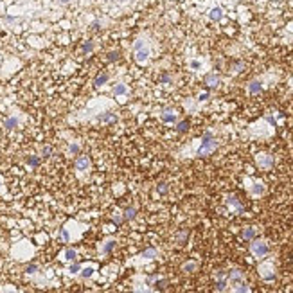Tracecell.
Listing matches in <instances>:
<instances>
[{
  "instance_id": "6da1fadb",
  "label": "cell",
  "mask_w": 293,
  "mask_h": 293,
  "mask_svg": "<svg viewBox=\"0 0 293 293\" xmlns=\"http://www.w3.org/2000/svg\"><path fill=\"white\" fill-rule=\"evenodd\" d=\"M216 148H218V142H216V138L212 137L211 133H205V135H203V138H201V146L198 148L196 155H198V156L211 155V153L214 151Z\"/></svg>"
},
{
  "instance_id": "7a4b0ae2",
  "label": "cell",
  "mask_w": 293,
  "mask_h": 293,
  "mask_svg": "<svg viewBox=\"0 0 293 293\" xmlns=\"http://www.w3.org/2000/svg\"><path fill=\"white\" fill-rule=\"evenodd\" d=\"M268 243L266 241H254L252 243V246H250V250H252V254L255 255V257H264V255L268 254Z\"/></svg>"
},
{
  "instance_id": "3957f363",
  "label": "cell",
  "mask_w": 293,
  "mask_h": 293,
  "mask_svg": "<svg viewBox=\"0 0 293 293\" xmlns=\"http://www.w3.org/2000/svg\"><path fill=\"white\" fill-rule=\"evenodd\" d=\"M257 164H259V167H264V169H268V167H272V166H274V156L263 153V155L257 156Z\"/></svg>"
},
{
  "instance_id": "277c9868",
  "label": "cell",
  "mask_w": 293,
  "mask_h": 293,
  "mask_svg": "<svg viewBox=\"0 0 293 293\" xmlns=\"http://www.w3.org/2000/svg\"><path fill=\"white\" fill-rule=\"evenodd\" d=\"M88 167H90V158L85 155H79L76 158V169L78 171H86Z\"/></svg>"
},
{
  "instance_id": "5b68a950",
  "label": "cell",
  "mask_w": 293,
  "mask_h": 293,
  "mask_svg": "<svg viewBox=\"0 0 293 293\" xmlns=\"http://www.w3.org/2000/svg\"><path fill=\"white\" fill-rule=\"evenodd\" d=\"M148 58H149V49H148V47H142V49H137V51H135L137 63H146Z\"/></svg>"
},
{
  "instance_id": "8992f818",
  "label": "cell",
  "mask_w": 293,
  "mask_h": 293,
  "mask_svg": "<svg viewBox=\"0 0 293 293\" xmlns=\"http://www.w3.org/2000/svg\"><path fill=\"white\" fill-rule=\"evenodd\" d=\"M138 214V211L135 209V207H128V209H124L122 211V218H124V221H131V219H135Z\"/></svg>"
},
{
  "instance_id": "52a82bcc",
  "label": "cell",
  "mask_w": 293,
  "mask_h": 293,
  "mask_svg": "<svg viewBox=\"0 0 293 293\" xmlns=\"http://www.w3.org/2000/svg\"><path fill=\"white\" fill-rule=\"evenodd\" d=\"M160 119H162L164 122H167V124H173V122H176V113L173 112V110H169V112H162Z\"/></svg>"
},
{
  "instance_id": "ba28073f",
  "label": "cell",
  "mask_w": 293,
  "mask_h": 293,
  "mask_svg": "<svg viewBox=\"0 0 293 293\" xmlns=\"http://www.w3.org/2000/svg\"><path fill=\"white\" fill-rule=\"evenodd\" d=\"M227 203H228L230 207H235L239 214H243V211H245V209H243V205L237 201V198H235V196H228V198H227Z\"/></svg>"
},
{
  "instance_id": "9c48e42d",
  "label": "cell",
  "mask_w": 293,
  "mask_h": 293,
  "mask_svg": "<svg viewBox=\"0 0 293 293\" xmlns=\"http://www.w3.org/2000/svg\"><path fill=\"white\" fill-rule=\"evenodd\" d=\"M97 120H99V122H115L117 117H115L113 113H110V112H104V113L97 115Z\"/></svg>"
},
{
  "instance_id": "30bf717a",
  "label": "cell",
  "mask_w": 293,
  "mask_h": 293,
  "mask_svg": "<svg viewBox=\"0 0 293 293\" xmlns=\"http://www.w3.org/2000/svg\"><path fill=\"white\" fill-rule=\"evenodd\" d=\"M209 18L212 20V22H219V20L223 18V11H221L219 7H214V9H211V13H209Z\"/></svg>"
},
{
  "instance_id": "8fae6325",
  "label": "cell",
  "mask_w": 293,
  "mask_h": 293,
  "mask_svg": "<svg viewBox=\"0 0 293 293\" xmlns=\"http://www.w3.org/2000/svg\"><path fill=\"white\" fill-rule=\"evenodd\" d=\"M263 90V86H261V81H250V85H248V92L254 96V94H259Z\"/></svg>"
},
{
  "instance_id": "7c38bea8",
  "label": "cell",
  "mask_w": 293,
  "mask_h": 293,
  "mask_svg": "<svg viewBox=\"0 0 293 293\" xmlns=\"http://www.w3.org/2000/svg\"><path fill=\"white\" fill-rule=\"evenodd\" d=\"M113 96H126L128 94V88H126V85H122V83H117L115 86H113Z\"/></svg>"
},
{
  "instance_id": "4fadbf2b",
  "label": "cell",
  "mask_w": 293,
  "mask_h": 293,
  "mask_svg": "<svg viewBox=\"0 0 293 293\" xmlns=\"http://www.w3.org/2000/svg\"><path fill=\"white\" fill-rule=\"evenodd\" d=\"M108 79H110V76H108L106 72H103V74H99L97 78L94 79V86H103L104 83H108Z\"/></svg>"
},
{
  "instance_id": "5bb4252c",
  "label": "cell",
  "mask_w": 293,
  "mask_h": 293,
  "mask_svg": "<svg viewBox=\"0 0 293 293\" xmlns=\"http://www.w3.org/2000/svg\"><path fill=\"white\" fill-rule=\"evenodd\" d=\"M205 83H207L209 86H212V88H214V86L219 85V78H218L216 74H207V76H205Z\"/></svg>"
},
{
  "instance_id": "9a60e30c",
  "label": "cell",
  "mask_w": 293,
  "mask_h": 293,
  "mask_svg": "<svg viewBox=\"0 0 293 293\" xmlns=\"http://www.w3.org/2000/svg\"><path fill=\"white\" fill-rule=\"evenodd\" d=\"M228 279H230V282L237 284V282H241V281H243V274H241L239 270H232V272L228 274Z\"/></svg>"
},
{
  "instance_id": "2e32d148",
  "label": "cell",
  "mask_w": 293,
  "mask_h": 293,
  "mask_svg": "<svg viewBox=\"0 0 293 293\" xmlns=\"http://www.w3.org/2000/svg\"><path fill=\"white\" fill-rule=\"evenodd\" d=\"M115 245H117V241L115 239H108V241H104V246H103V254H110L113 248H115Z\"/></svg>"
},
{
  "instance_id": "e0dca14e",
  "label": "cell",
  "mask_w": 293,
  "mask_h": 293,
  "mask_svg": "<svg viewBox=\"0 0 293 293\" xmlns=\"http://www.w3.org/2000/svg\"><path fill=\"white\" fill-rule=\"evenodd\" d=\"M76 257H78V252H76L74 248H67V250L63 252V259H65V261H76Z\"/></svg>"
},
{
  "instance_id": "ac0fdd59",
  "label": "cell",
  "mask_w": 293,
  "mask_h": 293,
  "mask_svg": "<svg viewBox=\"0 0 293 293\" xmlns=\"http://www.w3.org/2000/svg\"><path fill=\"white\" fill-rule=\"evenodd\" d=\"M18 126V117H9L7 120H4V128L5 130H13Z\"/></svg>"
},
{
  "instance_id": "d6986e66",
  "label": "cell",
  "mask_w": 293,
  "mask_h": 293,
  "mask_svg": "<svg viewBox=\"0 0 293 293\" xmlns=\"http://www.w3.org/2000/svg\"><path fill=\"white\" fill-rule=\"evenodd\" d=\"M243 237L248 239V241H252V239L255 237V228L254 227H246V228L243 230Z\"/></svg>"
},
{
  "instance_id": "ffe728a7",
  "label": "cell",
  "mask_w": 293,
  "mask_h": 293,
  "mask_svg": "<svg viewBox=\"0 0 293 293\" xmlns=\"http://www.w3.org/2000/svg\"><path fill=\"white\" fill-rule=\"evenodd\" d=\"M156 248H146L142 254H140V257H144V259H153V257H156Z\"/></svg>"
},
{
  "instance_id": "44dd1931",
  "label": "cell",
  "mask_w": 293,
  "mask_h": 293,
  "mask_svg": "<svg viewBox=\"0 0 293 293\" xmlns=\"http://www.w3.org/2000/svg\"><path fill=\"white\" fill-rule=\"evenodd\" d=\"M196 268H198V264H196L194 261H191V263H185V264L182 266V272H185V274H191V272H194Z\"/></svg>"
},
{
  "instance_id": "7402d4cb",
  "label": "cell",
  "mask_w": 293,
  "mask_h": 293,
  "mask_svg": "<svg viewBox=\"0 0 293 293\" xmlns=\"http://www.w3.org/2000/svg\"><path fill=\"white\" fill-rule=\"evenodd\" d=\"M261 275H263L266 281H272V279H274V274H272V268H270V266H263V268H261Z\"/></svg>"
},
{
  "instance_id": "603a6c76",
  "label": "cell",
  "mask_w": 293,
  "mask_h": 293,
  "mask_svg": "<svg viewBox=\"0 0 293 293\" xmlns=\"http://www.w3.org/2000/svg\"><path fill=\"white\" fill-rule=\"evenodd\" d=\"M106 58H108V61H112V63H113V61H119V59H120V52H119V51H110V52L106 54Z\"/></svg>"
},
{
  "instance_id": "cb8c5ba5",
  "label": "cell",
  "mask_w": 293,
  "mask_h": 293,
  "mask_svg": "<svg viewBox=\"0 0 293 293\" xmlns=\"http://www.w3.org/2000/svg\"><path fill=\"white\" fill-rule=\"evenodd\" d=\"M94 272H96V270H94L92 266H86V268L81 270V277H83V279H90V277L94 275Z\"/></svg>"
},
{
  "instance_id": "d4e9b609",
  "label": "cell",
  "mask_w": 293,
  "mask_h": 293,
  "mask_svg": "<svg viewBox=\"0 0 293 293\" xmlns=\"http://www.w3.org/2000/svg\"><path fill=\"white\" fill-rule=\"evenodd\" d=\"M94 51V41H86L83 47H81V54H88Z\"/></svg>"
},
{
  "instance_id": "484cf974",
  "label": "cell",
  "mask_w": 293,
  "mask_h": 293,
  "mask_svg": "<svg viewBox=\"0 0 293 293\" xmlns=\"http://www.w3.org/2000/svg\"><path fill=\"white\" fill-rule=\"evenodd\" d=\"M176 130H178L180 133H185V131L189 130V120H182V122H178V124H176Z\"/></svg>"
},
{
  "instance_id": "4316f807",
  "label": "cell",
  "mask_w": 293,
  "mask_h": 293,
  "mask_svg": "<svg viewBox=\"0 0 293 293\" xmlns=\"http://www.w3.org/2000/svg\"><path fill=\"white\" fill-rule=\"evenodd\" d=\"M252 193H254L255 196H261L263 193H264V185H263V183H254V187H252Z\"/></svg>"
},
{
  "instance_id": "83f0119b",
  "label": "cell",
  "mask_w": 293,
  "mask_h": 293,
  "mask_svg": "<svg viewBox=\"0 0 293 293\" xmlns=\"http://www.w3.org/2000/svg\"><path fill=\"white\" fill-rule=\"evenodd\" d=\"M40 162H41V160H40L38 156H27V164H29V166H33V167H38Z\"/></svg>"
},
{
  "instance_id": "f1b7e54d",
  "label": "cell",
  "mask_w": 293,
  "mask_h": 293,
  "mask_svg": "<svg viewBox=\"0 0 293 293\" xmlns=\"http://www.w3.org/2000/svg\"><path fill=\"white\" fill-rule=\"evenodd\" d=\"M225 288H227V282H225L223 279H218V282H216V290H218V291H225Z\"/></svg>"
},
{
  "instance_id": "f546056e",
  "label": "cell",
  "mask_w": 293,
  "mask_h": 293,
  "mask_svg": "<svg viewBox=\"0 0 293 293\" xmlns=\"http://www.w3.org/2000/svg\"><path fill=\"white\" fill-rule=\"evenodd\" d=\"M36 272H38V264H29V266L25 268V274H29V275L36 274Z\"/></svg>"
},
{
  "instance_id": "4dcf8cb0",
  "label": "cell",
  "mask_w": 293,
  "mask_h": 293,
  "mask_svg": "<svg viewBox=\"0 0 293 293\" xmlns=\"http://www.w3.org/2000/svg\"><path fill=\"white\" fill-rule=\"evenodd\" d=\"M68 153H72V155H76V153H79V144H70L68 146Z\"/></svg>"
},
{
  "instance_id": "1f68e13d",
  "label": "cell",
  "mask_w": 293,
  "mask_h": 293,
  "mask_svg": "<svg viewBox=\"0 0 293 293\" xmlns=\"http://www.w3.org/2000/svg\"><path fill=\"white\" fill-rule=\"evenodd\" d=\"M156 191H158L160 194H166V193H167V183H164V182H162V183H158Z\"/></svg>"
},
{
  "instance_id": "d6a6232c",
  "label": "cell",
  "mask_w": 293,
  "mask_h": 293,
  "mask_svg": "<svg viewBox=\"0 0 293 293\" xmlns=\"http://www.w3.org/2000/svg\"><path fill=\"white\" fill-rule=\"evenodd\" d=\"M68 272H70V274H79V272H81V266H79L78 263H74V264L68 268Z\"/></svg>"
},
{
  "instance_id": "836d02e7",
  "label": "cell",
  "mask_w": 293,
  "mask_h": 293,
  "mask_svg": "<svg viewBox=\"0 0 293 293\" xmlns=\"http://www.w3.org/2000/svg\"><path fill=\"white\" fill-rule=\"evenodd\" d=\"M234 291H248V286H246L245 282H241V284H237L234 288Z\"/></svg>"
},
{
  "instance_id": "e575fe53",
  "label": "cell",
  "mask_w": 293,
  "mask_h": 293,
  "mask_svg": "<svg viewBox=\"0 0 293 293\" xmlns=\"http://www.w3.org/2000/svg\"><path fill=\"white\" fill-rule=\"evenodd\" d=\"M59 237H61L63 241H68V232H67V228H61V230H59Z\"/></svg>"
},
{
  "instance_id": "d590c367",
  "label": "cell",
  "mask_w": 293,
  "mask_h": 293,
  "mask_svg": "<svg viewBox=\"0 0 293 293\" xmlns=\"http://www.w3.org/2000/svg\"><path fill=\"white\" fill-rule=\"evenodd\" d=\"M160 83H171V76L169 74H162L160 76Z\"/></svg>"
},
{
  "instance_id": "8d00e7d4",
  "label": "cell",
  "mask_w": 293,
  "mask_h": 293,
  "mask_svg": "<svg viewBox=\"0 0 293 293\" xmlns=\"http://www.w3.org/2000/svg\"><path fill=\"white\" fill-rule=\"evenodd\" d=\"M142 47H146V45H144V41H142V40H137V41H135V45H133V51L142 49Z\"/></svg>"
},
{
  "instance_id": "74e56055",
  "label": "cell",
  "mask_w": 293,
  "mask_h": 293,
  "mask_svg": "<svg viewBox=\"0 0 293 293\" xmlns=\"http://www.w3.org/2000/svg\"><path fill=\"white\" fill-rule=\"evenodd\" d=\"M166 284H167V281H158L155 286H156V290H164V288H166Z\"/></svg>"
},
{
  "instance_id": "f35d334b",
  "label": "cell",
  "mask_w": 293,
  "mask_h": 293,
  "mask_svg": "<svg viewBox=\"0 0 293 293\" xmlns=\"http://www.w3.org/2000/svg\"><path fill=\"white\" fill-rule=\"evenodd\" d=\"M185 237H187V232H183V234H182V232H180V234H178V243H180V245H182V243H183V241H185Z\"/></svg>"
},
{
  "instance_id": "ab89813d",
  "label": "cell",
  "mask_w": 293,
  "mask_h": 293,
  "mask_svg": "<svg viewBox=\"0 0 293 293\" xmlns=\"http://www.w3.org/2000/svg\"><path fill=\"white\" fill-rule=\"evenodd\" d=\"M200 67H201V63H200V61H191V68H194V70H198Z\"/></svg>"
},
{
  "instance_id": "60d3db41",
  "label": "cell",
  "mask_w": 293,
  "mask_h": 293,
  "mask_svg": "<svg viewBox=\"0 0 293 293\" xmlns=\"http://www.w3.org/2000/svg\"><path fill=\"white\" fill-rule=\"evenodd\" d=\"M51 153H52V149L47 146V148H43V156H51Z\"/></svg>"
},
{
  "instance_id": "b9f144b4",
  "label": "cell",
  "mask_w": 293,
  "mask_h": 293,
  "mask_svg": "<svg viewBox=\"0 0 293 293\" xmlns=\"http://www.w3.org/2000/svg\"><path fill=\"white\" fill-rule=\"evenodd\" d=\"M113 221H115V223H120V221H124V218H122V216H119V214H115V216H113Z\"/></svg>"
},
{
  "instance_id": "7bdbcfd3",
  "label": "cell",
  "mask_w": 293,
  "mask_h": 293,
  "mask_svg": "<svg viewBox=\"0 0 293 293\" xmlns=\"http://www.w3.org/2000/svg\"><path fill=\"white\" fill-rule=\"evenodd\" d=\"M92 27H94L96 31H99V29H101V27H99V22H94V23H92Z\"/></svg>"
},
{
  "instance_id": "ee69618b",
  "label": "cell",
  "mask_w": 293,
  "mask_h": 293,
  "mask_svg": "<svg viewBox=\"0 0 293 293\" xmlns=\"http://www.w3.org/2000/svg\"><path fill=\"white\" fill-rule=\"evenodd\" d=\"M61 2H70V0H61Z\"/></svg>"
},
{
  "instance_id": "f6af8a7d",
  "label": "cell",
  "mask_w": 293,
  "mask_h": 293,
  "mask_svg": "<svg viewBox=\"0 0 293 293\" xmlns=\"http://www.w3.org/2000/svg\"><path fill=\"white\" fill-rule=\"evenodd\" d=\"M291 86H293V79H291Z\"/></svg>"
}]
</instances>
